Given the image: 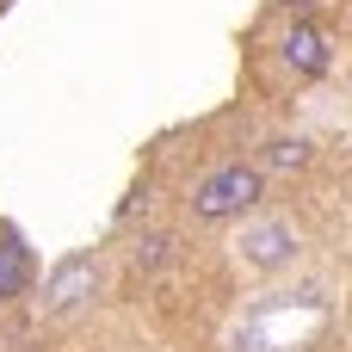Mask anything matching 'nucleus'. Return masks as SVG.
<instances>
[{"mask_svg":"<svg viewBox=\"0 0 352 352\" xmlns=\"http://www.w3.org/2000/svg\"><path fill=\"white\" fill-rule=\"evenodd\" d=\"M254 204H260V167H241V161L210 167V173L198 179V192H192V210L210 217V223L241 217V210H254Z\"/></svg>","mask_w":352,"mask_h":352,"instance_id":"obj_1","label":"nucleus"},{"mask_svg":"<svg viewBox=\"0 0 352 352\" xmlns=\"http://www.w3.org/2000/svg\"><path fill=\"white\" fill-rule=\"evenodd\" d=\"M99 291V266H93V254H68L56 272H50V285H43V303L56 309V316H74L87 297Z\"/></svg>","mask_w":352,"mask_h":352,"instance_id":"obj_2","label":"nucleus"},{"mask_svg":"<svg viewBox=\"0 0 352 352\" xmlns=\"http://www.w3.org/2000/svg\"><path fill=\"white\" fill-rule=\"evenodd\" d=\"M278 56H285V68H291V74H303V80L328 74V62H334V50H328V31H322V25H309V19H297V25L285 31Z\"/></svg>","mask_w":352,"mask_h":352,"instance_id":"obj_3","label":"nucleus"},{"mask_svg":"<svg viewBox=\"0 0 352 352\" xmlns=\"http://www.w3.org/2000/svg\"><path fill=\"white\" fill-rule=\"evenodd\" d=\"M241 254H248V266H285L291 254H297V229L291 223H278V217H254L248 229H241Z\"/></svg>","mask_w":352,"mask_h":352,"instance_id":"obj_4","label":"nucleus"},{"mask_svg":"<svg viewBox=\"0 0 352 352\" xmlns=\"http://www.w3.org/2000/svg\"><path fill=\"white\" fill-rule=\"evenodd\" d=\"M25 291H31V248L12 223H0V303L25 297Z\"/></svg>","mask_w":352,"mask_h":352,"instance_id":"obj_5","label":"nucleus"},{"mask_svg":"<svg viewBox=\"0 0 352 352\" xmlns=\"http://www.w3.org/2000/svg\"><path fill=\"white\" fill-rule=\"evenodd\" d=\"M266 167H278V173H291V167H303L309 161V142L303 136H278V142H266V155H260Z\"/></svg>","mask_w":352,"mask_h":352,"instance_id":"obj_6","label":"nucleus"},{"mask_svg":"<svg viewBox=\"0 0 352 352\" xmlns=\"http://www.w3.org/2000/svg\"><path fill=\"white\" fill-rule=\"evenodd\" d=\"M167 248H173V241H167V235H148V241H142V248H136V266H142V272H155V266H161V260H167Z\"/></svg>","mask_w":352,"mask_h":352,"instance_id":"obj_7","label":"nucleus"}]
</instances>
